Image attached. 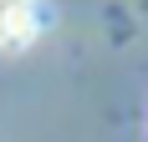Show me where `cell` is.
<instances>
[{
    "label": "cell",
    "mask_w": 148,
    "mask_h": 142,
    "mask_svg": "<svg viewBox=\"0 0 148 142\" xmlns=\"http://www.w3.org/2000/svg\"><path fill=\"white\" fill-rule=\"evenodd\" d=\"M51 10L41 0H0V51H26L46 30Z\"/></svg>",
    "instance_id": "obj_1"
}]
</instances>
